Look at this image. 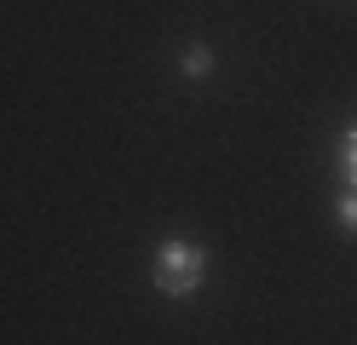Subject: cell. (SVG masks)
I'll return each instance as SVG.
<instances>
[{"label": "cell", "instance_id": "1", "mask_svg": "<svg viewBox=\"0 0 357 345\" xmlns=\"http://www.w3.org/2000/svg\"><path fill=\"white\" fill-rule=\"evenodd\" d=\"M155 288H162L167 299H190L196 288L208 282V247L202 242H185V236H167L162 247H155Z\"/></svg>", "mask_w": 357, "mask_h": 345}, {"label": "cell", "instance_id": "3", "mask_svg": "<svg viewBox=\"0 0 357 345\" xmlns=\"http://www.w3.org/2000/svg\"><path fill=\"white\" fill-rule=\"evenodd\" d=\"M340 173H346L351 190H357V127H346V132H340Z\"/></svg>", "mask_w": 357, "mask_h": 345}, {"label": "cell", "instance_id": "4", "mask_svg": "<svg viewBox=\"0 0 357 345\" xmlns=\"http://www.w3.org/2000/svg\"><path fill=\"white\" fill-rule=\"evenodd\" d=\"M340 224L357 236V190H346V196H340Z\"/></svg>", "mask_w": 357, "mask_h": 345}, {"label": "cell", "instance_id": "2", "mask_svg": "<svg viewBox=\"0 0 357 345\" xmlns=\"http://www.w3.org/2000/svg\"><path fill=\"white\" fill-rule=\"evenodd\" d=\"M213 46H202V40H196V46H185V52H178V69H185V81H208L213 75Z\"/></svg>", "mask_w": 357, "mask_h": 345}]
</instances>
